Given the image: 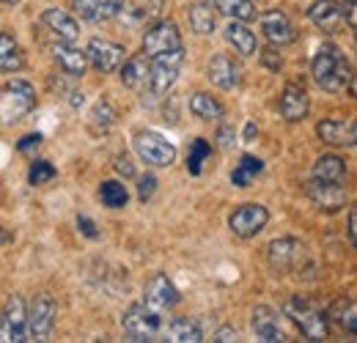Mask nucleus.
Instances as JSON below:
<instances>
[{"instance_id": "9", "label": "nucleus", "mask_w": 357, "mask_h": 343, "mask_svg": "<svg viewBox=\"0 0 357 343\" xmlns=\"http://www.w3.org/2000/svg\"><path fill=\"white\" fill-rule=\"evenodd\" d=\"M86 52H89L91 66L105 72V75H113L124 66V47L110 42V39H91Z\"/></svg>"}, {"instance_id": "8", "label": "nucleus", "mask_w": 357, "mask_h": 343, "mask_svg": "<svg viewBox=\"0 0 357 343\" xmlns=\"http://www.w3.org/2000/svg\"><path fill=\"white\" fill-rule=\"evenodd\" d=\"M181 63H184V49L181 47L165 52V55H157L154 63H151V86H149L151 93H157V96L168 93V88L176 83Z\"/></svg>"}, {"instance_id": "52", "label": "nucleus", "mask_w": 357, "mask_h": 343, "mask_svg": "<svg viewBox=\"0 0 357 343\" xmlns=\"http://www.w3.org/2000/svg\"><path fill=\"white\" fill-rule=\"evenodd\" d=\"M352 146H357V121H355V143Z\"/></svg>"}, {"instance_id": "50", "label": "nucleus", "mask_w": 357, "mask_h": 343, "mask_svg": "<svg viewBox=\"0 0 357 343\" xmlns=\"http://www.w3.org/2000/svg\"><path fill=\"white\" fill-rule=\"evenodd\" d=\"M349 93H352V96L357 99V72L352 75V80H349Z\"/></svg>"}, {"instance_id": "18", "label": "nucleus", "mask_w": 357, "mask_h": 343, "mask_svg": "<svg viewBox=\"0 0 357 343\" xmlns=\"http://www.w3.org/2000/svg\"><path fill=\"white\" fill-rule=\"evenodd\" d=\"M209 80L223 91H234L242 83V66L228 55H215L209 63Z\"/></svg>"}, {"instance_id": "33", "label": "nucleus", "mask_w": 357, "mask_h": 343, "mask_svg": "<svg viewBox=\"0 0 357 343\" xmlns=\"http://www.w3.org/2000/svg\"><path fill=\"white\" fill-rule=\"evenodd\" d=\"M165 335H168V341H174V343H201L204 341V333L198 330V324H192V321H187V319H174V321L168 324Z\"/></svg>"}, {"instance_id": "12", "label": "nucleus", "mask_w": 357, "mask_h": 343, "mask_svg": "<svg viewBox=\"0 0 357 343\" xmlns=\"http://www.w3.org/2000/svg\"><path fill=\"white\" fill-rule=\"evenodd\" d=\"M55 327V300L50 294H36V300L28 310V330H31V338L36 341H45L47 335L52 333Z\"/></svg>"}, {"instance_id": "29", "label": "nucleus", "mask_w": 357, "mask_h": 343, "mask_svg": "<svg viewBox=\"0 0 357 343\" xmlns=\"http://www.w3.org/2000/svg\"><path fill=\"white\" fill-rule=\"evenodd\" d=\"M113 124H116V107L107 99H99L89 113V129L93 135H105L113 129Z\"/></svg>"}, {"instance_id": "24", "label": "nucleus", "mask_w": 357, "mask_h": 343, "mask_svg": "<svg viewBox=\"0 0 357 343\" xmlns=\"http://www.w3.org/2000/svg\"><path fill=\"white\" fill-rule=\"evenodd\" d=\"M316 135L327 146H349V143H355V124L341 121V119H324L316 127Z\"/></svg>"}, {"instance_id": "43", "label": "nucleus", "mask_w": 357, "mask_h": 343, "mask_svg": "<svg viewBox=\"0 0 357 343\" xmlns=\"http://www.w3.org/2000/svg\"><path fill=\"white\" fill-rule=\"evenodd\" d=\"M116 171L121 173V176H127V178H132L135 168L132 162H130V157H116Z\"/></svg>"}, {"instance_id": "25", "label": "nucleus", "mask_w": 357, "mask_h": 343, "mask_svg": "<svg viewBox=\"0 0 357 343\" xmlns=\"http://www.w3.org/2000/svg\"><path fill=\"white\" fill-rule=\"evenodd\" d=\"M225 39L228 44H234V49L239 52V55H256L259 52V42H256V33L248 28V25H242L239 20H234L228 28H225Z\"/></svg>"}, {"instance_id": "7", "label": "nucleus", "mask_w": 357, "mask_h": 343, "mask_svg": "<svg viewBox=\"0 0 357 343\" xmlns=\"http://www.w3.org/2000/svg\"><path fill=\"white\" fill-rule=\"evenodd\" d=\"M25 335H31L28 330V307L22 297H11L6 302V310H3V321H0V338L6 343H20L25 341Z\"/></svg>"}, {"instance_id": "14", "label": "nucleus", "mask_w": 357, "mask_h": 343, "mask_svg": "<svg viewBox=\"0 0 357 343\" xmlns=\"http://www.w3.org/2000/svg\"><path fill=\"white\" fill-rule=\"evenodd\" d=\"M278 107H280V116H283L289 124L303 121V119L308 116V110H311L308 91L300 86V83H289V86L283 88V93H280Z\"/></svg>"}, {"instance_id": "45", "label": "nucleus", "mask_w": 357, "mask_h": 343, "mask_svg": "<svg viewBox=\"0 0 357 343\" xmlns=\"http://www.w3.org/2000/svg\"><path fill=\"white\" fill-rule=\"evenodd\" d=\"M234 338H236L234 327H223V330H218V333H215V341H234Z\"/></svg>"}, {"instance_id": "44", "label": "nucleus", "mask_w": 357, "mask_h": 343, "mask_svg": "<svg viewBox=\"0 0 357 343\" xmlns=\"http://www.w3.org/2000/svg\"><path fill=\"white\" fill-rule=\"evenodd\" d=\"M349 236H352V245L357 247V209L349 212Z\"/></svg>"}, {"instance_id": "37", "label": "nucleus", "mask_w": 357, "mask_h": 343, "mask_svg": "<svg viewBox=\"0 0 357 343\" xmlns=\"http://www.w3.org/2000/svg\"><path fill=\"white\" fill-rule=\"evenodd\" d=\"M55 176H58V171H55L52 162H47V160H36V162H31V168H28V181H31L33 187L50 184Z\"/></svg>"}, {"instance_id": "47", "label": "nucleus", "mask_w": 357, "mask_h": 343, "mask_svg": "<svg viewBox=\"0 0 357 343\" xmlns=\"http://www.w3.org/2000/svg\"><path fill=\"white\" fill-rule=\"evenodd\" d=\"M341 321H344V327H347L349 333H355L357 335V313H349V316H347V319H341Z\"/></svg>"}, {"instance_id": "28", "label": "nucleus", "mask_w": 357, "mask_h": 343, "mask_svg": "<svg viewBox=\"0 0 357 343\" xmlns=\"http://www.w3.org/2000/svg\"><path fill=\"white\" fill-rule=\"evenodd\" d=\"M160 8L157 6H149V0H124L121 3V11H119V20L124 22V25H143V22H149L154 14H157Z\"/></svg>"}, {"instance_id": "23", "label": "nucleus", "mask_w": 357, "mask_h": 343, "mask_svg": "<svg viewBox=\"0 0 357 343\" xmlns=\"http://www.w3.org/2000/svg\"><path fill=\"white\" fill-rule=\"evenodd\" d=\"M42 25H47V31H52L63 42H75L77 33H80V25L75 22V17H69L61 8H47L45 14H42Z\"/></svg>"}, {"instance_id": "15", "label": "nucleus", "mask_w": 357, "mask_h": 343, "mask_svg": "<svg viewBox=\"0 0 357 343\" xmlns=\"http://www.w3.org/2000/svg\"><path fill=\"white\" fill-rule=\"evenodd\" d=\"M52 58H55V63L63 69V75H69V77H75V80H80L83 75H86V69H89V52L86 49H80V47H75L72 42H58L52 47Z\"/></svg>"}, {"instance_id": "48", "label": "nucleus", "mask_w": 357, "mask_h": 343, "mask_svg": "<svg viewBox=\"0 0 357 343\" xmlns=\"http://www.w3.org/2000/svg\"><path fill=\"white\" fill-rule=\"evenodd\" d=\"M256 135H259V127H256V124H253V121H250V124H248V127H245V140H248V143H250V140H253V137H256Z\"/></svg>"}, {"instance_id": "2", "label": "nucleus", "mask_w": 357, "mask_h": 343, "mask_svg": "<svg viewBox=\"0 0 357 343\" xmlns=\"http://www.w3.org/2000/svg\"><path fill=\"white\" fill-rule=\"evenodd\" d=\"M121 324H124L127 341H154V335H160V330H162V319H160L157 307L149 302L130 305Z\"/></svg>"}, {"instance_id": "34", "label": "nucleus", "mask_w": 357, "mask_h": 343, "mask_svg": "<svg viewBox=\"0 0 357 343\" xmlns=\"http://www.w3.org/2000/svg\"><path fill=\"white\" fill-rule=\"evenodd\" d=\"M99 198H102V204L107 209H124L127 201H130V192H127V187L121 181H102Z\"/></svg>"}, {"instance_id": "26", "label": "nucleus", "mask_w": 357, "mask_h": 343, "mask_svg": "<svg viewBox=\"0 0 357 343\" xmlns=\"http://www.w3.org/2000/svg\"><path fill=\"white\" fill-rule=\"evenodd\" d=\"M190 110H192V116L201 119V121H220L225 116L223 105H220L212 93H204V91H198V93L190 96Z\"/></svg>"}, {"instance_id": "4", "label": "nucleus", "mask_w": 357, "mask_h": 343, "mask_svg": "<svg viewBox=\"0 0 357 343\" xmlns=\"http://www.w3.org/2000/svg\"><path fill=\"white\" fill-rule=\"evenodd\" d=\"M132 143H135L137 157H140L146 165H151V168H168V165H174V160H176L174 143H168L162 135H157V132H151V129L137 132Z\"/></svg>"}, {"instance_id": "51", "label": "nucleus", "mask_w": 357, "mask_h": 343, "mask_svg": "<svg viewBox=\"0 0 357 343\" xmlns=\"http://www.w3.org/2000/svg\"><path fill=\"white\" fill-rule=\"evenodd\" d=\"M3 3H8V6H14V3H20V0H3Z\"/></svg>"}, {"instance_id": "31", "label": "nucleus", "mask_w": 357, "mask_h": 343, "mask_svg": "<svg viewBox=\"0 0 357 343\" xmlns=\"http://www.w3.org/2000/svg\"><path fill=\"white\" fill-rule=\"evenodd\" d=\"M261 171H264V162H261L259 157L245 154V157L236 162L234 173H231V184H234V187H250V184H253V178H256Z\"/></svg>"}, {"instance_id": "49", "label": "nucleus", "mask_w": 357, "mask_h": 343, "mask_svg": "<svg viewBox=\"0 0 357 343\" xmlns=\"http://www.w3.org/2000/svg\"><path fill=\"white\" fill-rule=\"evenodd\" d=\"M69 96H72V107H80V105L86 102V99H83V93H77V91H72Z\"/></svg>"}, {"instance_id": "46", "label": "nucleus", "mask_w": 357, "mask_h": 343, "mask_svg": "<svg viewBox=\"0 0 357 343\" xmlns=\"http://www.w3.org/2000/svg\"><path fill=\"white\" fill-rule=\"evenodd\" d=\"M347 22L357 31V0H352V6L347 8Z\"/></svg>"}, {"instance_id": "6", "label": "nucleus", "mask_w": 357, "mask_h": 343, "mask_svg": "<svg viewBox=\"0 0 357 343\" xmlns=\"http://www.w3.org/2000/svg\"><path fill=\"white\" fill-rule=\"evenodd\" d=\"M267 220H269L267 206H261V204H242L234 215L228 217V228L239 239H253L256 234L264 231Z\"/></svg>"}, {"instance_id": "35", "label": "nucleus", "mask_w": 357, "mask_h": 343, "mask_svg": "<svg viewBox=\"0 0 357 343\" xmlns=\"http://www.w3.org/2000/svg\"><path fill=\"white\" fill-rule=\"evenodd\" d=\"M0 69L3 72H20L22 69V52L8 33L0 36Z\"/></svg>"}, {"instance_id": "1", "label": "nucleus", "mask_w": 357, "mask_h": 343, "mask_svg": "<svg viewBox=\"0 0 357 343\" xmlns=\"http://www.w3.org/2000/svg\"><path fill=\"white\" fill-rule=\"evenodd\" d=\"M311 75H313V80L324 88V91L338 93V91L349 88V80H352V63L341 55L338 47L324 44V47H319V52L313 55Z\"/></svg>"}, {"instance_id": "53", "label": "nucleus", "mask_w": 357, "mask_h": 343, "mask_svg": "<svg viewBox=\"0 0 357 343\" xmlns=\"http://www.w3.org/2000/svg\"><path fill=\"white\" fill-rule=\"evenodd\" d=\"M355 44H357V33H355Z\"/></svg>"}, {"instance_id": "3", "label": "nucleus", "mask_w": 357, "mask_h": 343, "mask_svg": "<svg viewBox=\"0 0 357 343\" xmlns=\"http://www.w3.org/2000/svg\"><path fill=\"white\" fill-rule=\"evenodd\" d=\"M283 313L303 330V335L305 338H311V341H321V338H327V316L321 313V310H316L311 302L300 300V297H294V300H286L283 305Z\"/></svg>"}, {"instance_id": "39", "label": "nucleus", "mask_w": 357, "mask_h": 343, "mask_svg": "<svg viewBox=\"0 0 357 343\" xmlns=\"http://www.w3.org/2000/svg\"><path fill=\"white\" fill-rule=\"evenodd\" d=\"M215 140H218L220 148H231V146H234V127L220 124V127H218V135H215Z\"/></svg>"}, {"instance_id": "30", "label": "nucleus", "mask_w": 357, "mask_h": 343, "mask_svg": "<svg viewBox=\"0 0 357 343\" xmlns=\"http://www.w3.org/2000/svg\"><path fill=\"white\" fill-rule=\"evenodd\" d=\"M187 20H190V28H192L198 36H209V33L215 31V11H212L209 3H195V6H190Z\"/></svg>"}, {"instance_id": "5", "label": "nucleus", "mask_w": 357, "mask_h": 343, "mask_svg": "<svg viewBox=\"0 0 357 343\" xmlns=\"http://www.w3.org/2000/svg\"><path fill=\"white\" fill-rule=\"evenodd\" d=\"M36 107V88L28 80H11L3 88V124L20 121Z\"/></svg>"}, {"instance_id": "13", "label": "nucleus", "mask_w": 357, "mask_h": 343, "mask_svg": "<svg viewBox=\"0 0 357 343\" xmlns=\"http://www.w3.org/2000/svg\"><path fill=\"white\" fill-rule=\"evenodd\" d=\"M308 198L316 209L321 212H338L347 206V192L341 184H333V181H319V178H311L308 184Z\"/></svg>"}, {"instance_id": "21", "label": "nucleus", "mask_w": 357, "mask_h": 343, "mask_svg": "<svg viewBox=\"0 0 357 343\" xmlns=\"http://www.w3.org/2000/svg\"><path fill=\"white\" fill-rule=\"evenodd\" d=\"M308 14H311L313 25H316L319 31H324V33L338 31V25L344 22V8H341L335 0H316Z\"/></svg>"}, {"instance_id": "32", "label": "nucleus", "mask_w": 357, "mask_h": 343, "mask_svg": "<svg viewBox=\"0 0 357 343\" xmlns=\"http://www.w3.org/2000/svg\"><path fill=\"white\" fill-rule=\"evenodd\" d=\"M215 8H218L223 17L239 20V22H250V20H256V14H259L253 0H215Z\"/></svg>"}, {"instance_id": "38", "label": "nucleus", "mask_w": 357, "mask_h": 343, "mask_svg": "<svg viewBox=\"0 0 357 343\" xmlns=\"http://www.w3.org/2000/svg\"><path fill=\"white\" fill-rule=\"evenodd\" d=\"M154 190H157V178H154L151 173H146V176L137 178V198H140V201H149V198L154 195Z\"/></svg>"}, {"instance_id": "42", "label": "nucleus", "mask_w": 357, "mask_h": 343, "mask_svg": "<svg viewBox=\"0 0 357 343\" xmlns=\"http://www.w3.org/2000/svg\"><path fill=\"white\" fill-rule=\"evenodd\" d=\"M261 61H264V66H267V69H278V66H280V52L275 49V44L261 52Z\"/></svg>"}, {"instance_id": "36", "label": "nucleus", "mask_w": 357, "mask_h": 343, "mask_svg": "<svg viewBox=\"0 0 357 343\" xmlns=\"http://www.w3.org/2000/svg\"><path fill=\"white\" fill-rule=\"evenodd\" d=\"M212 157V146L204 140V137H198V140H192L190 143V151H187V171L192 173V176H198V173L204 171V162Z\"/></svg>"}, {"instance_id": "10", "label": "nucleus", "mask_w": 357, "mask_h": 343, "mask_svg": "<svg viewBox=\"0 0 357 343\" xmlns=\"http://www.w3.org/2000/svg\"><path fill=\"white\" fill-rule=\"evenodd\" d=\"M181 47V33H178L176 22H157L146 31L143 36V52L149 58H157V55H165L171 49Z\"/></svg>"}, {"instance_id": "19", "label": "nucleus", "mask_w": 357, "mask_h": 343, "mask_svg": "<svg viewBox=\"0 0 357 343\" xmlns=\"http://www.w3.org/2000/svg\"><path fill=\"white\" fill-rule=\"evenodd\" d=\"M178 300H181V297H178V289L168 280V275L157 272V275L146 283V302L154 305L157 310H160V307H174Z\"/></svg>"}, {"instance_id": "40", "label": "nucleus", "mask_w": 357, "mask_h": 343, "mask_svg": "<svg viewBox=\"0 0 357 343\" xmlns=\"http://www.w3.org/2000/svg\"><path fill=\"white\" fill-rule=\"evenodd\" d=\"M39 143H42V135H25L20 143H17V151L20 154H28V151H33V148H39Z\"/></svg>"}, {"instance_id": "20", "label": "nucleus", "mask_w": 357, "mask_h": 343, "mask_svg": "<svg viewBox=\"0 0 357 343\" xmlns=\"http://www.w3.org/2000/svg\"><path fill=\"white\" fill-rule=\"evenodd\" d=\"M250 327H253V335L259 338V341H286V335L280 333V327H278V313L267 307V305H259L256 310H253V319H250Z\"/></svg>"}, {"instance_id": "41", "label": "nucleus", "mask_w": 357, "mask_h": 343, "mask_svg": "<svg viewBox=\"0 0 357 343\" xmlns=\"http://www.w3.org/2000/svg\"><path fill=\"white\" fill-rule=\"evenodd\" d=\"M77 228H80V234H83V236H89V239H99L96 222H93L91 217H77Z\"/></svg>"}, {"instance_id": "11", "label": "nucleus", "mask_w": 357, "mask_h": 343, "mask_svg": "<svg viewBox=\"0 0 357 343\" xmlns=\"http://www.w3.org/2000/svg\"><path fill=\"white\" fill-rule=\"evenodd\" d=\"M303 256H305V247H303L297 239H291V236H280V239L269 242V247H267V261L275 272L297 269Z\"/></svg>"}, {"instance_id": "22", "label": "nucleus", "mask_w": 357, "mask_h": 343, "mask_svg": "<svg viewBox=\"0 0 357 343\" xmlns=\"http://www.w3.org/2000/svg\"><path fill=\"white\" fill-rule=\"evenodd\" d=\"M121 83L132 91H143L146 86H151V63H149V55H135L124 63L121 69Z\"/></svg>"}, {"instance_id": "27", "label": "nucleus", "mask_w": 357, "mask_h": 343, "mask_svg": "<svg viewBox=\"0 0 357 343\" xmlns=\"http://www.w3.org/2000/svg\"><path fill=\"white\" fill-rule=\"evenodd\" d=\"M313 178L341 184V181L347 178V162H344L341 157H335V154H324V157H319L316 165H313Z\"/></svg>"}, {"instance_id": "17", "label": "nucleus", "mask_w": 357, "mask_h": 343, "mask_svg": "<svg viewBox=\"0 0 357 343\" xmlns=\"http://www.w3.org/2000/svg\"><path fill=\"white\" fill-rule=\"evenodd\" d=\"M124 0H72V11L86 22H105L119 17Z\"/></svg>"}, {"instance_id": "16", "label": "nucleus", "mask_w": 357, "mask_h": 343, "mask_svg": "<svg viewBox=\"0 0 357 343\" xmlns=\"http://www.w3.org/2000/svg\"><path fill=\"white\" fill-rule=\"evenodd\" d=\"M261 31H264L267 42L275 44V47L291 44L297 39V31H294V25L289 22V17L283 11H267V14H261Z\"/></svg>"}]
</instances>
